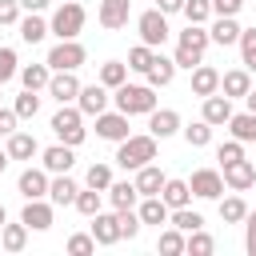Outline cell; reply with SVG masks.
Masks as SVG:
<instances>
[{
    "instance_id": "1",
    "label": "cell",
    "mask_w": 256,
    "mask_h": 256,
    "mask_svg": "<svg viewBox=\"0 0 256 256\" xmlns=\"http://www.w3.org/2000/svg\"><path fill=\"white\" fill-rule=\"evenodd\" d=\"M208 44H212V36H208V28L204 24H188L184 32H180V40H176V68H196V64H204V52H208Z\"/></svg>"
},
{
    "instance_id": "2",
    "label": "cell",
    "mask_w": 256,
    "mask_h": 256,
    "mask_svg": "<svg viewBox=\"0 0 256 256\" xmlns=\"http://www.w3.org/2000/svg\"><path fill=\"white\" fill-rule=\"evenodd\" d=\"M112 100H116V108H120L124 116H148V112L156 108V88H152V84H128V80H124Z\"/></svg>"
},
{
    "instance_id": "3",
    "label": "cell",
    "mask_w": 256,
    "mask_h": 256,
    "mask_svg": "<svg viewBox=\"0 0 256 256\" xmlns=\"http://www.w3.org/2000/svg\"><path fill=\"white\" fill-rule=\"evenodd\" d=\"M152 160H156V136H152V132L128 136V140H120V148H116V164L128 168V172H136V168H144V164H152Z\"/></svg>"
},
{
    "instance_id": "4",
    "label": "cell",
    "mask_w": 256,
    "mask_h": 256,
    "mask_svg": "<svg viewBox=\"0 0 256 256\" xmlns=\"http://www.w3.org/2000/svg\"><path fill=\"white\" fill-rule=\"evenodd\" d=\"M84 20H88V12H84V4H76V0H64L56 12H52V20H48V28L60 36V40H76L80 32H84Z\"/></svg>"
},
{
    "instance_id": "5",
    "label": "cell",
    "mask_w": 256,
    "mask_h": 256,
    "mask_svg": "<svg viewBox=\"0 0 256 256\" xmlns=\"http://www.w3.org/2000/svg\"><path fill=\"white\" fill-rule=\"evenodd\" d=\"M52 132H56V140H64V144H84V136H88V128H84V112L80 108H72V104H60V112L52 116Z\"/></svg>"
},
{
    "instance_id": "6",
    "label": "cell",
    "mask_w": 256,
    "mask_h": 256,
    "mask_svg": "<svg viewBox=\"0 0 256 256\" xmlns=\"http://www.w3.org/2000/svg\"><path fill=\"white\" fill-rule=\"evenodd\" d=\"M84 60H88V52H84L80 40H60V44L48 52V68H52V72H76Z\"/></svg>"
},
{
    "instance_id": "7",
    "label": "cell",
    "mask_w": 256,
    "mask_h": 256,
    "mask_svg": "<svg viewBox=\"0 0 256 256\" xmlns=\"http://www.w3.org/2000/svg\"><path fill=\"white\" fill-rule=\"evenodd\" d=\"M136 28H140V40H144L148 48H160V44L168 40V16H164L160 8H148V12H140Z\"/></svg>"
},
{
    "instance_id": "8",
    "label": "cell",
    "mask_w": 256,
    "mask_h": 256,
    "mask_svg": "<svg viewBox=\"0 0 256 256\" xmlns=\"http://www.w3.org/2000/svg\"><path fill=\"white\" fill-rule=\"evenodd\" d=\"M188 188H192V196H200V200H220V196H224V172H216V168H196L192 180H188Z\"/></svg>"
},
{
    "instance_id": "9",
    "label": "cell",
    "mask_w": 256,
    "mask_h": 256,
    "mask_svg": "<svg viewBox=\"0 0 256 256\" xmlns=\"http://www.w3.org/2000/svg\"><path fill=\"white\" fill-rule=\"evenodd\" d=\"M96 136H100V140H112V144L128 140V136H132V132H128V116H124L120 108H116V112L104 108V112L96 116Z\"/></svg>"
},
{
    "instance_id": "10",
    "label": "cell",
    "mask_w": 256,
    "mask_h": 256,
    "mask_svg": "<svg viewBox=\"0 0 256 256\" xmlns=\"http://www.w3.org/2000/svg\"><path fill=\"white\" fill-rule=\"evenodd\" d=\"M80 88H84V84L76 80V72H52V80H48L44 92H48L56 104H72V100L80 96Z\"/></svg>"
},
{
    "instance_id": "11",
    "label": "cell",
    "mask_w": 256,
    "mask_h": 256,
    "mask_svg": "<svg viewBox=\"0 0 256 256\" xmlns=\"http://www.w3.org/2000/svg\"><path fill=\"white\" fill-rule=\"evenodd\" d=\"M252 184H256V164H252V160H232V164H224V188L248 192Z\"/></svg>"
},
{
    "instance_id": "12",
    "label": "cell",
    "mask_w": 256,
    "mask_h": 256,
    "mask_svg": "<svg viewBox=\"0 0 256 256\" xmlns=\"http://www.w3.org/2000/svg\"><path fill=\"white\" fill-rule=\"evenodd\" d=\"M20 220L32 228V232H48L52 228V200H24V208H20Z\"/></svg>"
},
{
    "instance_id": "13",
    "label": "cell",
    "mask_w": 256,
    "mask_h": 256,
    "mask_svg": "<svg viewBox=\"0 0 256 256\" xmlns=\"http://www.w3.org/2000/svg\"><path fill=\"white\" fill-rule=\"evenodd\" d=\"M148 132H152L156 140L176 136V132H180V112H176V108H152V112H148Z\"/></svg>"
},
{
    "instance_id": "14",
    "label": "cell",
    "mask_w": 256,
    "mask_h": 256,
    "mask_svg": "<svg viewBox=\"0 0 256 256\" xmlns=\"http://www.w3.org/2000/svg\"><path fill=\"white\" fill-rule=\"evenodd\" d=\"M48 168H24L20 172V180H16V188H20V196L24 200H40V196H48Z\"/></svg>"
},
{
    "instance_id": "15",
    "label": "cell",
    "mask_w": 256,
    "mask_h": 256,
    "mask_svg": "<svg viewBox=\"0 0 256 256\" xmlns=\"http://www.w3.org/2000/svg\"><path fill=\"white\" fill-rule=\"evenodd\" d=\"M108 100H112V96H108V88H104V84L96 80V84L80 88V96H76V108H80L84 116H100V112L108 108Z\"/></svg>"
},
{
    "instance_id": "16",
    "label": "cell",
    "mask_w": 256,
    "mask_h": 256,
    "mask_svg": "<svg viewBox=\"0 0 256 256\" xmlns=\"http://www.w3.org/2000/svg\"><path fill=\"white\" fill-rule=\"evenodd\" d=\"M92 236H96V244H116V240H124L120 236V212H96L92 216Z\"/></svg>"
},
{
    "instance_id": "17",
    "label": "cell",
    "mask_w": 256,
    "mask_h": 256,
    "mask_svg": "<svg viewBox=\"0 0 256 256\" xmlns=\"http://www.w3.org/2000/svg\"><path fill=\"white\" fill-rule=\"evenodd\" d=\"M100 24L108 28V32H116V28H124L128 24V16H132V0H100Z\"/></svg>"
},
{
    "instance_id": "18",
    "label": "cell",
    "mask_w": 256,
    "mask_h": 256,
    "mask_svg": "<svg viewBox=\"0 0 256 256\" xmlns=\"http://www.w3.org/2000/svg\"><path fill=\"white\" fill-rule=\"evenodd\" d=\"M44 156V168L52 172V176H60V172H72V164H76V152H72V144H52V148H44L40 152Z\"/></svg>"
},
{
    "instance_id": "19",
    "label": "cell",
    "mask_w": 256,
    "mask_h": 256,
    "mask_svg": "<svg viewBox=\"0 0 256 256\" xmlns=\"http://www.w3.org/2000/svg\"><path fill=\"white\" fill-rule=\"evenodd\" d=\"M220 92H224L228 100H244V96L252 92V76H248V68H232V72H224V76H220Z\"/></svg>"
},
{
    "instance_id": "20",
    "label": "cell",
    "mask_w": 256,
    "mask_h": 256,
    "mask_svg": "<svg viewBox=\"0 0 256 256\" xmlns=\"http://www.w3.org/2000/svg\"><path fill=\"white\" fill-rule=\"evenodd\" d=\"M200 116H204L212 128H216V124H228V120H232V100H228L224 92H212V96H204Z\"/></svg>"
},
{
    "instance_id": "21",
    "label": "cell",
    "mask_w": 256,
    "mask_h": 256,
    "mask_svg": "<svg viewBox=\"0 0 256 256\" xmlns=\"http://www.w3.org/2000/svg\"><path fill=\"white\" fill-rule=\"evenodd\" d=\"M212 92H220V72L212 68V64H196L192 68V96H212Z\"/></svg>"
},
{
    "instance_id": "22",
    "label": "cell",
    "mask_w": 256,
    "mask_h": 256,
    "mask_svg": "<svg viewBox=\"0 0 256 256\" xmlns=\"http://www.w3.org/2000/svg\"><path fill=\"white\" fill-rule=\"evenodd\" d=\"M108 200H112V208H116V212L136 208V200H140L136 180H112V184H108Z\"/></svg>"
},
{
    "instance_id": "23",
    "label": "cell",
    "mask_w": 256,
    "mask_h": 256,
    "mask_svg": "<svg viewBox=\"0 0 256 256\" xmlns=\"http://www.w3.org/2000/svg\"><path fill=\"white\" fill-rule=\"evenodd\" d=\"M240 24H236V16H216V24L208 28V36H212V44H220V48H228V44H240Z\"/></svg>"
},
{
    "instance_id": "24",
    "label": "cell",
    "mask_w": 256,
    "mask_h": 256,
    "mask_svg": "<svg viewBox=\"0 0 256 256\" xmlns=\"http://www.w3.org/2000/svg\"><path fill=\"white\" fill-rule=\"evenodd\" d=\"M76 192H80V184H76L68 172H60V176L48 184V200H52L56 208H64V204H76Z\"/></svg>"
},
{
    "instance_id": "25",
    "label": "cell",
    "mask_w": 256,
    "mask_h": 256,
    "mask_svg": "<svg viewBox=\"0 0 256 256\" xmlns=\"http://www.w3.org/2000/svg\"><path fill=\"white\" fill-rule=\"evenodd\" d=\"M136 212H140L144 224H156V228L168 224V216H172V208L164 204V196H140V208H136Z\"/></svg>"
},
{
    "instance_id": "26",
    "label": "cell",
    "mask_w": 256,
    "mask_h": 256,
    "mask_svg": "<svg viewBox=\"0 0 256 256\" xmlns=\"http://www.w3.org/2000/svg\"><path fill=\"white\" fill-rule=\"evenodd\" d=\"M16 28H20V40H24V44H40V40L52 32V28H48V20H40V12L20 16V24H16Z\"/></svg>"
},
{
    "instance_id": "27",
    "label": "cell",
    "mask_w": 256,
    "mask_h": 256,
    "mask_svg": "<svg viewBox=\"0 0 256 256\" xmlns=\"http://www.w3.org/2000/svg\"><path fill=\"white\" fill-rule=\"evenodd\" d=\"M164 180H168V176H164L156 164H144V168H136V188H140V196H160Z\"/></svg>"
},
{
    "instance_id": "28",
    "label": "cell",
    "mask_w": 256,
    "mask_h": 256,
    "mask_svg": "<svg viewBox=\"0 0 256 256\" xmlns=\"http://www.w3.org/2000/svg\"><path fill=\"white\" fill-rule=\"evenodd\" d=\"M36 152H40V144H36L32 132H12V136H8V156H12V160H32Z\"/></svg>"
},
{
    "instance_id": "29",
    "label": "cell",
    "mask_w": 256,
    "mask_h": 256,
    "mask_svg": "<svg viewBox=\"0 0 256 256\" xmlns=\"http://www.w3.org/2000/svg\"><path fill=\"white\" fill-rule=\"evenodd\" d=\"M28 232H32V228H28L24 220H20V224H4V228H0V248H4V252H24Z\"/></svg>"
},
{
    "instance_id": "30",
    "label": "cell",
    "mask_w": 256,
    "mask_h": 256,
    "mask_svg": "<svg viewBox=\"0 0 256 256\" xmlns=\"http://www.w3.org/2000/svg\"><path fill=\"white\" fill-rule=\"evenodd\" d=\"M144 76H148L152 88H164V84H172V76H176V60H168V56L156 52V60H152V68H148Z\"/></svg>"
},
{
    "instance_id": "31",
    "label": "cell",
    "mask_w": 256,
    "mask_h": 256,
    "mask_svg": "<svg viewBox=\"0 0 256 256\" xmlns=\"http://www.w3.org/2000/svg\"><path fill=\"white\" fill-rule=\"evenodd\" d=\"M48 80H52L48 60H44V64H24V68H20V84H24V88H32V92L48 88Z\"/></svg>"
},
{
    "instance_id": "32",
    "label": "cell",
    "mask_w": 256,
    "mask_h": 256,
    "mask_svg": "<svg viewBox=\"0 0 256 256\" xmlns=\"http://www.w3.org/2000/svg\"><path fill=\"white\" fill-rule=\"evenodd\" d=\"M160 196H164V204H168V208H184V204L192 200V188H188V180H164Z\"/></svg>"
},
{
    "instance_id": "33",
    "label": "cell",
    "mask_w": 256,
    "mask_h": 256,
    "mask_svg": "<svg viewBox=\"0 0 256 256\" xmlns=\"http://www.w3.org/2000/svg\"><path fill=\"white\" fill-rule=\"evenodd\" d=\"M184 244H188V232H180V228L172 224V228H164V232H160L156 252H164V256H180V252H184Z\"/></svg>"
},
{
    "instance_id": "34",
    "label": "cell",
    "mask_w": 256,
    "mask_h": 256,
    "mask_svg": "<svg viewBox=\"0 0 256 256\" xmlns=\"http://www.w3.org/2000/svg\"><path fill=\"white\" fill-rule=\"evenodd\" d=\"M228 128H232V136H236V140L252 144V140H256V112H232Z\"/></svg>"
},
{
    "instance_id": "35",
    "label": "cell",
    "mask_w": 256,
    "mask_h": 256,
    "mask_svg": "<svg viewBox=\"0 0 256 256\" xmlns=\"http://www.w3.org/2000/svg\"><path fill=\"white\" fill-rule=\"evenodd\" d=\"M128 72H132L128 64H120V60H104V64H100V84H104V88H120V84L128 80Z\"/></svg>"
},
{
    "instance_id": "36",
    "label": "cell",
    "mask_w": 256,
    "mask_h": 256,
    "mask_svg": "<svg viewBox=\"0 0 256 256\" xmlns=\"http://www.w3.org/2000/svg\"><path fill=\"white\" fill-rule=\"evenodd\" d=\"M244 216H248L244 196H228V200H220V220H224V224H244Z\"/></svg>"
},
{
    "instance_id": "37",
    "label": "cell",
    "mask_w": 256,
    "mask_h": 256,
    "mask_svg": "<svg viewBox=\"0 0 256 256\" xmlns=\"http://www.w3.org/2000/svg\"><path fill=\"white\" fill-rule=\"evenodd\" d=\"M168 224H176L180 232H196V228H204V216H200V212H192V208L184 204V208H172Z\"/></svg>"
},
{
    "instance_id": "38",
    "label": "cell",
    "mask_w": 256,
    "mask_h": 256,
    "mask_svg": "<svg viewBox=\"0 0 256 256\" xmlns=\"http://www.w3.org/2000/svg\"><path fill=\"white\" fill-rule=\"evenodd\" d=\"M184 252H188V256H212V252H216V240H212L204 228H196V232H188Z\"/></svg>"
},
{
    "instance_id": "39",
    "label": "cell",
    "mask_w": 256,
    "mask_h": 256,
    "mask_svg": "<svg viewBox=\"0 0 256 256\" xmlns=\"http://www.w3.org/2000/svg\"><path fill=\"white\" fill-rule=\"evenodd\" d=\"M152 60H156V48H148L144 40L128 52V68H132V72H148V68H152Z\"/></svg>"
},
{
    "instance_id": "40",
    "label": "cell",
    "mask_w": 256,
    "mask_h": 256,
    "mask_svg": "<svg viewBox=\"0 0 256 256\" xmlns=\"http://www.w3.org/2000/svg\"><path fill=\"white\" fill-rule=\"evenodd\" d=\"M180 132H184V140H188L192 148H204V144L212 140V124H208L204 116H200L196 124H188V128H180Z\"/></svg>"
},
{
    "instance_id": "41",
    "label": "cell",
    "mask_w": 256,
    "mask_h": 256,
    "mask_svg": "<svg viewBox=\"0 0 256 256\" xmlns=\"http://www.w3.org/2000/svg\"><path fill=\"white\" fill-rule=\"evenodd\" d=\"M76 212L92 220V216L100 212V188H80V192H76Z\"/></svg>"
},
{
    "instance_id": "42",
    "label": "cell",
    "mask_w": 256,
    "mask_h": 256,
    "mask_svg": "<svg viewBox=\"0 0 256 256\" xmlns=\"http://www.w3.org/2000/svg\"><path fill=\"white\" fill-rule=\"evenodd\" d=\"M12 108H16V116H20V120H32V116L40 112V96H36L32 88H24V92L16 96V104H12Z\"/></svg>"
},
{
    "instance_id": "43",
    "label": "cell",
    "mask_w": 256,
    "mask_h": 256,
    "mask_svg": "<svg viewBox=\"0 0 256 256\" xmlns=\"http://www.w3.org/2000/svg\"><path fill=\"white\" fill-rule=\"evenodd\" d=\"M240 56H244V68L256 72V28H244L240 32Z\"/></svg>"
},
{
    "instance_id": "44",
    "label": "cell",
    "mask_w": 256,
    "mask_h": 256,
    "mask_svg": "<svg viewBox=\"0 0 256 256\" xmlns=\"http://www.w3.org/2000/svg\"><path fill=\"white\" fill-rule=\"evenodd\" d=\"M68 252H72V256H92V252H96V236H92V232L68 236Z\"/></svg>"
},
{
    "instance_id": "45",
    "label": "cell",
    "mask_w": 256,
    "mask_h": 256,
    "mask_svg": "<svg viewBox=\"0 0 256 256\" xmlns=\"http://www.w3.org/2000/svg\"><path fill=\"white\" fill-rule=\"evenodd\" d=\"M184 16L188 24H204L212 16V0H184Z\"/></svg>"
},
{
    "instance_id": "46",
    "label": "cell",
    "mask_w": 256,
    "mask_h": 256,
    "mask_svg": "<svg viewBox=\"0 0 256 256\" xmlns=\"http://www.w3.org/2000/svg\"><path fill=\"white\" fill-rule=\"evenodd\" d=\"M84 180H88V188H100V192H108V184H112V168H108V164H92Z\"/></svg>"
},
{
    "instance_id": "47",
    "label": "cell",
    "mask_w": 256,
    "mask_h": 256,
    "mask_svg": "<svg viewBox=\"0 0 256 256\" xmlns=\"http://www.w3.org/2000/svg\"><path fill=\"white\" fill-rule=\"evenodd\" d=\"M140 228H144V220H140V212H132V208H124V212H120V236H124V240H132V236H140Z\"/></svg>"
},
{
    "instance_id": "48",
    "label": "cell",
    "mask_w": 256,
    "mask_h": 256,
    "mask_svg": "<svg viewBox=\"0 0 256 256\" xmlns=\"http://www.w3.org/2000/svg\"><path fill=\"white\" fill-rule=\"evenodd\" d=\"M216 160H220V164H232V160H244V140H236V136H232L228 144H220V148H216Z\"/></svg>"
},
{
    "instance_id": "49",
    "label": "cell",
    "mask_w": 256,
    "mask_h": 256,
    "mask_svg": "<svg viewBox=\"0 0 256 256\" xmlns=\"http://www.w3.org/2000/svg\"><path fill=\"white\" fill-rule=\"evenodd\" d=\"M12 76H20V64H16V52H12V48H0V84H8Z\"/></svg>"
},
{
    "instance_id": "50",
    "label": "cell",
    "mask_w": 256,
    "mask_h": 256,
    "mask_svg": "<svg viewBox=\"0 0 256 256\" xmlns=\"http://www.w3.org/2000/svg\"><path fill=\"white\" fill-rule=\"evenodd\" d=\"M244 252H248V256H256V212H248V216H244Z\"/></svg>"
},
{
    "instance_id": "51",
    "label": "cell",
    "mask_w": 256,
    "mask_h": 256,
    "mask_svg": "<svg viewBox=\"0 0 256 256\" xmlns=\"http://www.w3.org/2000/svg\"><path fill=\"white\" fill-rule=\"evenodd\" d=\"M0 24H20V0H0Z\"/></svg>"
},
{
    "instance_id": "52",
    "label": "cell",
    "mask_w": 256,
    "mask_h": 256,
    "mask_svg": "<svg viewBox=\"0 0 256 256\" xmlns=\"http://www.w3.org/2000/svg\"><path fill=\"white\" fill-rule=\"evenodd\" d=\"M16 124H20L16 108H0V136H12V132H16Z\"/></svg>"
},
{
    "instance_id": "53",
    "label": "cell",
    "mask_w": 256,
    "mask_h": 256,
    "mask_svg": "<svg viewBox=\"0 0 256 256\" xmlns=\"http://www.w3.org/2000/svg\"><path fill=\"white\" fill-rule=\"evenodd\" d=\"M240 4H244V0H212V12H216V16H236Z\"/></svg>"
},
{
    "instance_id": "54",
    "label": "cell",
    "mask_w": 256,
    "mask_h": 256,
    "mask_svg": "<svg viewBox=\"0 0 256 256\" xmlns=\"http://www.w3.org/2000/svg\"><path fill=\"white\" fill-rule=\"evenodd\" d=\"M156 8L164 16H172V12H184V0H156Z\"/></svg>"
},
{
    "instance_id": "55",
    "label": "cell",
    "mask_w": 256,
    "mask_h": 256,
    "mask_svg": "<svg viewBox=\"0 0 256 256\" xmlns=\"http://www.w3.org/2000/svg\"><path fill=\"white\" fill-rule=\"evenodd\" d=\"M20 8H24V12H44L48 0H20Z\"/></svg>"
},
{
    "instance_id": "56",
    "label": "cell",
    "mask_w": 256,
    "mask_h": 256,
    "mask_svg": "<svg viewBox=\"0 0 256 256\" xmlns=\"http://www.w3.org/2000/svg\"><path fill=\"white\" fill-rule=\"evenodd\" d=\"M244 104H248V112H256V88H252V92L244 96Z\"/></svg>"
},
{
    "instance_id": "57",
    "label": "cell",
    "mask_w": 256,
    "mask_h": 256,
    "mask_svg": "<svg viewBox=\"0 0 256 256\" xmlns=\"http://www.w3.org/2000/svg\"><path fill=\"white\" fill-rule=\"evenodd\" d=\"M8 160H12V156H8V148H4V152H0V176H4V168H8Z\"/></svg>"
},
{
    "instance_id": "58",
    "label": "cell",
    "mask_w": 256,
    "mask_h": 256,
    "mask_svg": "<svg viewBox=\"0 0 256 256\" xmlns=\"http://www.w3.org/2000/svg\"><path fill=\"white\" fill-rule=\"evenodd\" d=\"M4 224H8V212H4V204H0V228H4Z\"/></svg>"
},
{
    "instance_id": "59",
    "label": "cell",
    "mask_w": 256,
    "mask_h": 256,
    "mask_svg": "<svg viewBox=\"0 0 256 256\" xmlns=\"http://www.w3.org/2000/svg\"><path fill=\"white\" fill-rule=\"evenodd\" d=\"M0 88H4V84H0ZM0 96H4V92H0Z\"/></svg>"
}]
</instances>
